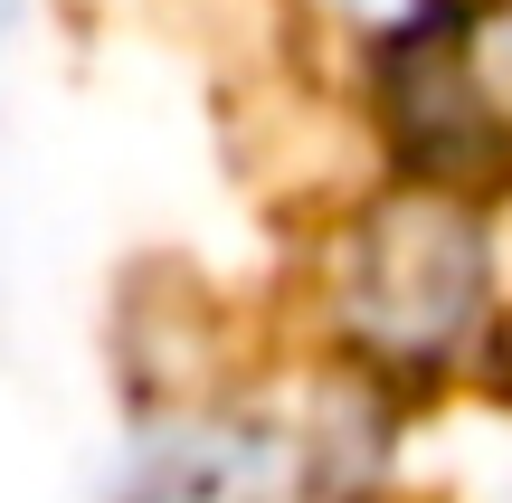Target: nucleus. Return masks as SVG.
I'll use <instances>...</instances> for the list:
<instances>
[{
	"instance_id": "f03ea898",
	"label": "nucleus",
	"mask_w": 512,
	"mask_h": 503,
	"mask_svg": "<svg viewBox=\"0 0 512 503\" xmlns=\"http://www.w3.org/2000/svg\"><path fill=\"white\" fill-rule=\"evenodd\" d=\"M408 124L446 162H512V0H475L418 38Z\"/></svg>"
},
{
	"instance_id": "f257e3e1",
	"label": "nucleus",
	"mask_w": 512,
	"mask_h": 503,
	"mask_svg": "<svg viewBox=\"0 0 512 503\" xmlns=\"http://www.w3.org/2000/svg\"><path fill=\"white\" fill-rule=\"evenodd\" d=\"M351 333L380 342V352L399 361H427L446 352V342L475 323V295H484V247L475 228L456 219V209H389V219L361 228V247H351Z\"/></svg>"
},
{
	"instance_id": "7ed1b4c3",
	"label": "nucleus",
	"mask_w": 512,
	"mask_h": 503,
	"mask_svg": "<svg viewBox=\"0 0 512 503\" xmlns=\"http://www.w3.org/2000/svg\"><path fill=\"white\" fill-rule=\"evenodd\" d=\"M133 503H266V475H256V456H200V466L152 475Z\"/></svg>"
}]
</instances>
